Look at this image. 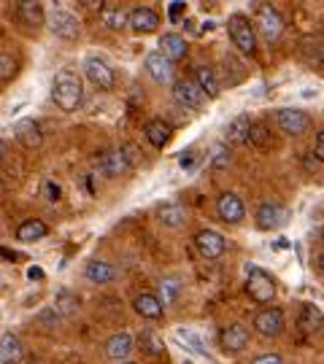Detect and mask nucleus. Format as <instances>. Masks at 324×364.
<instances>
[{
	"label": "nucleus",
	"instance_id": "2",
	"mask_svg": "<svg viewBox=\"0 0 324 364\" xmlns=\"http://www.w3.org/2000/svg\"><path fill=\"white\" fill-rule=\"evenodd\" d=\"M227 30H230V38L238 46L241 54H254L257 52V33H254V25L251 19L244 16V14H233L230 22H227Z\"/></svg>",
	"mask_w": 324,
	"mask_h": 364
},
{
	"label": "nucleus",
	"instance_id": "32",
	"mask_svg": "<svg viewBox=\"0 0 324 364\" xmlns=\"http://www.w3.org/2000/svg\"><path fill=\"white\" fill-rule=\"evenodd\" d=\"M230 162H233V156H230V149L224 144H216L211 149V168L214 170H224L230 168Z\"/></svg>",
	"mask_w": 324,
	"mask_h": 364
},
{
	"label": "nucleus",
	"instance_id": "13",
	"mask_svg": "<svg viewBox=\"0 0 324 364\" xmlns=\"http://www.w3.org/2000/svg\"><path fill=\"white\" fill-rule=\"evenodd\" d=\"M216 210H219V219L227 221V224H238V221L246 216V208L241 203V197L233 195V192H224L216 200Z\"/></svg>",
	"mask_w": 324,
	"mask_h": 364
},
{
	"label": "nucleus",
	"instance_id": "16",
	"mask_svg": "<svg viewBox=\"0 0 324 364\" xmlns=\"http://www.w3.org/2000/svg\"><path fill=\"white\" fill-rule=\"evenodd\" d=\"M130 353H132V335L130 332H117L105 340V356L114 359V362H125Z\"/></svg>",
	"mask_w": 324,
	"mask_h": 364
},
{
	"label": "nucleus",
	"instance_id": "17",
	"mask_svg": "<svg viewBox=\"0 0 324 364\" xmlns=\"http://www.w3.org/2000/svg\"><path fill=\"white\" fill-rule=\"evenodd\" d=\"M286 221V210L278 203H262L257 210V227L259 230H276Z\"/></svg>",
	"mask_w": 324,
	"mask_h": 364
},
{
	"label": "nucleus",
	"instance_id": "39",
	"mask_svg": "<svg viewBox=\"0 0 324 364\" xmlns=\"http://www.w3.org/2000/svg\"><path fill=\"white\" fill-rule=\"evenodd\" d=\"M182 11H187V3H182V0H176V3H170L168 19H170V22H176V19L182 16Z\"/></svg>",
	"mask_w": 324,
	"mask_h": 364
},
{
	"label": "nucleus",
	"instance_id": "5",
	"mask_svg": "<svg viewBox=\"0 0 324 364\" xmlns=\"http://www.w3.org/2000/svg\"><path fill=\"white\" fill-rule=\"evenodd\" d=\"M173 97H176V103L184 105V108H200V105L206 103V92L200 90V84L194 81V78H179L176 84H173Z\"/></svg>",
	"mask_w": 324,
	"mask_h": 364
},
{
	"label": "nucleus",
	"instance_id": "6",
	"mask_svg": "<svg viewBox=\"0 0 324 364\" xmlns=\"http://www.w3.org/2000/svg\"><path fill=\"white\" fill-rule=\"evenodd\" d=\"M95 168L100 170L108 178H117V176H125L130 170V159L122 149H111V151H103V154L95 159Z\"/></svg>",
	"mask_w": 324,
	"mask_h": 364
},
{
	"label": "nucleus",
	"instance_id": "43",
	"mask_svg": "<svg viewBox=\"0 0 324 364\" xmlns=\"http://www.w3.org/2000/svg\"><path fill=\"white\" fill-rule=\"evenodd\" d=\"M6 151H9V146H6V141H0V159L6 156Z\"/></svg>",
	"mask_w": 324,
	"mask_h": 364
},
{
	"label": "nucleus",
	"instance_id": "23",
	"mask_svg": "<svg viewBox=\"0 0 324 364\" xmlns=\"http://www.w3.org/2000/svg\"><path fill=\"white\" fill-rule=\"evenodd\" d=\"M194 81L200 84V90L206 92L208 97H216V95H219V78H216V73H214L211 65L194 68Z\"/></svg>",
	"mask_w": 324,
	"mask_h": 364
},
{
	"label": "nucleus",
	"instance_id": "15",
	"mask_svg": "<svg viewBox=\"0 0 324 364\" xmlns=\"http://www.w3.org/2000/svg\"><path fill=\"white\" fill-rule=\"evenodd\" d=\"M14 135L19 144H25L27 149H38L43 144V132H41V124L33 122V119H22L14 124Z\"/></svg>",
	"mask_w": 324,
	"mask_h": 364
},
{
	"label": "nucleus",
	"instance_id": "4",
	"mask_svg": "<svg viewBox=\"0 0 324 364\" xmlns=\"http://www.w3.org/2000/svg\"><path fill=\"white\" fill-rule=\"evenodd\" d=\"M257 27H259V33H262V38L268 41V43H273V41L281 38V33H284V16L276 11L271 3H259Z\"/></svg>",
	"mask_w": 324,
	"mask_h": 364
},
{
	"label": "nucleus",
	"instance_id": "37",
	"mask_svg": "<svg viewBox=\"0 0 324 364\" xmlns=\"http://www.w3.org/2000/svg\"><path fill=\"white\" fill-rule=\"evenodd\" d=\"M43 195H46V200H49V203H57L63 192H60V186H57V183L49 178V181H43Z\"/></svg>",
	"mask_w": 324,
	"mask_h": 364
},
{
	"label": "nucleus",
	"instance_id": "47",
	"mask_svg": "<svg viewBox=\"0 0 324 364\" xmlns=\"http://www.w3.org/2000/svg\"><path fill=\"white\" fill-rule=\"evenodd\" d=\"M322 235H324V230H322Z\"/></svg>",
	"mask_w": 324,
	"mask_h": 364
},
{
	"label": "nucleus",
	"instance_id": "44",
	"mask_svg": "<svg viewBox=\"0 0 324 364\" xmlns=\"http://www.w3.org/2000/svg\"><path fill=\"white\" fill-rule=\"evenodd\" d=\"M319 267H322V270H324V251H322V254H319Z\"/></svg>",
	"mask_w": 324,
	"mask_h": 364
},
{
	"label": "nucleus",
	"instance_id": "9",
	"mask_svg": "<svg viewBox=\"0 0 324 364\" xmlns=\"http://www.w3.org/2000/svg\"><path fill=\"white\" fill-rule=\"evenodd\" d=\"M84 73H87V78H90L95 87H100V90H111V87L117 84L114 70L105 65L100 57H87V60H84Z\"/></svg>",
	"mask_w": 324,
	"mask_h": 364
},
{
	"label": "nucleus",
	"instance_id": "40",
	"mask_svg": "<svg viewBox=\"0 0 324 364\" xmlns=\"http://www.w3.org/2000/svg\"><path fill=\"white\" fill-rule=\"evenodd\" d=\"M313 154H316V159L319 162H324V130L316 135V146H313Z\"/></svg>",
	"mask_w": 324,
	"mask_h": 364
},
{
	"label": "nucleus",
	"instance_id": "34",
	"mask_svg": "<svg viewBox=\"0 0 324 364\" xmlns=\"http://www.w3.org/2000/svg\"><path fill=\"white\" fill-rule=\"evenodd\" d=\"M176 335H179V340H184V343H187V346H189V348H192L194 353H200V356H208L206 346H203V340L197 338L192 329H184V326H182V329H179Z\"/></svg>",
	"mask_w": 324,
	"mask_h": 364
},
{
	"label": "nucleus",
	"instance_id": "18",
	"mask_svg": "<svg viewBox=\"0 0 324 364\" xmlns=\"http://www.w3.org/2000/svg\"><path fill=\"white\" fill-rule=\"evenodd\" d=\"M157 25H160V16H157L155 9L138 6V9L130 11V27H132L135 33H155Z\"/></svg>",
	"mask_w": 324,
	"mask_h": 364
},
{
	"label": "nucleus",
	"instance_id": "8",
	"mask_svg": "<svg viewBox=\"0 0 324 364\" xmlns=\"http://www.w3.org/2000/svg\"><path fill=\"white\" fill-rule=\"evenodd\" d=\"M276 119H278L281 132H286V135H303L311 127V117L305 111H300V108H281Z\"/></svg>",
	"mask_w": 324,
	"mask_h": 364
},
{
	"label": "nucleus",
	"instance_id": "35",
	"mask_svg": "<svg viewBox=\"0 0 324 364\" xmlns=\"http://www.w3.org/2000/svg\"><path fill=\"white\" fill-rule=\"evenodd\" d=\"M249 144L257 146V149H265V146L271 144V132H268V127H265V124H254V127H251V135H249Z\"/></svg>",
	"mask_w": 324,
	"mask_h": 364
},
{
	"label": "nucleus",
	"instance_id": "14",
	"mask_svg": "<svg viewBox=\"0 0 324 364\" xmlns=\"http://www.w3.org/2000/svg\"><path fill=\"white\" fill-rule=\"evenodd\" d=\"M143 68H146V73L155 78L157 84H168L170 76H173L170 60L162 52H149V54H146V60H143Z\"/></svg>",
	"mask_w": 324,
	"mask_h": 364
},
{
	"label": "nucleus",
	"instance_id": "24",
	"mask_svg": "<svg viewBox=\"0 0 324 364\" xmlns=\"http://www.w3.org/2000/svg\"><path fill=\"white\" fill-rule=\"evenodd\" d=\"M322 324H324V313L319 311L316 305L305 302L303 311H300V329H303V332H319Z\"/></svg>",
	"mask_w": 324,
	"mask_h": 364
},
{
	"label": "nucleus",
	"instance_id": "45",
	"mask_svg": "<svg viewBox=\"0 0 324 364\" xmlns=\"http://www.w3.org/2000/svg\"><path fill=\"white\" fill-rule=\"evenodd\" d=\"M319 60H322V65H324V43H322V49H319Z\"/></svg>",
	"mask_w": 324,
	"mask_h": 364
},
{
	"label": "nucleus",
	"instance_id": "33",
	"mask_svg": "<svg viewBox=\"0 0 324 364\" xmlns=\"http://www.w3.org/2000/svg\"><path fill=\"white\" fill-rule=\"evenodd\" d=\"M141 346L146 348L149 356H160V353H162V340L157 338L152 329H143L141 332Z\"/></svg>",
	"mask_w": 324,
	"mask_h": 364
},
{
	"label": "nucleus",
	"instance_id": "19",
	"mask_svg": "<svg viewBox=\"0 0 324 364\" xmlns=\"http://www.w3.org/2000/svg\"><path fill=\"white\" fill-rule=\"evenodd\" d=\"M160 52L165 54L170 63H176V60L187 57V41H184L179 33H165V36L160 38Z\"/></svg>",
	"mask_w": 324,
	"mask_h": 364
},
{
	"label": "nucleus",
	"instance_id": "30",
	"mask_svg": "<svg viewBox=\"0 0 324 364\" xmlns=\"http://www.w3.org/2000/svg\"><path fill=\"white\" fill-rule=\"evenodd\" d=\"M179 291H182V281H179V278H165V281L160 284V302H162V305L176 302Z\"/></svg>",
	"mask_w": 324,
	"mask_h": 364
},
{
	"label": "nucleus",
	"instance_id": "41",
	"mask_svg": "<svg viewBox=\"0 0 324 364\" xmlns=\"http://www.w3.org/2000/svg\"><path fill=\"white\" fill-rule=\"evenodd\" d=\"M194 162V151H184L182 154V168H192Z\"/></svg>",
	"mask_w": 324,
	"mask_h": 364
},
{
	"label": "nucleus",
	"instance_id": "31",
	"mask_svg": "<svg viewBox=\"0 0 324 364\" xmlns=\"http://www.w3.org/2000/svg\"><path fill=\"white\" fill-rule=\"evenodd\" d=\"M103 22L111 30H122V27H127L130 25V14H125L122 9H103Z\"/></svg>",
	"mask_w": 324,
	"mask_h": 364
},
{
	"label": "nucleus",
	"instance_id": "21",
	"mask_svg": "<svg viewBox=\"0 0 324 364\" xmlns=\"http://www.w3.org/2000/svg\"><path fill=\"white\" fill-rule=\"evenodd\" d=\"M143 132H146V141L155 146V149H162V146L170 141V124L165 119H152V122H146Z\"/></svg>",
	"mask_w": 324,
	"mask_h": 364
},
{
	"label": "nucleus",
	"instance_id": "36",
	"mask_svg": "<svg viewBox=\"0 0 324 364\" xmlns=\"http://www.w3.org/2000/svg\"><path fill=\"white\" fill-rule=\"evenodd\" d=\"M16 76V60L11 54H0V81H9Z\"/></svg>",
	"mask_w": 324,
	"mask_h": 364
},
{
	"label": "nucleus",
	"instance_id": "38",
	"mask_svg": "<svg viewBox=\"0 0 324 364\" xmlns=\"http://www.w3.org/2000/svg\"><path fill=\"white\" fill-rule=\"evenodd\" d=\"M251 364H284V359H281L278 353H262V356H257Z\"/></svg>",
	"mask_w": 324,
	"mask_h": 364
},
{
	"label": "nucleus",
	"instance_id": "20",
	"mask_svg": "<svg viewBox=\"0 0 324 364\" xmlns=\"http://www.w3.org/2000/svg\"><path fill=\"white\" fill-rule=\"evenodd\" d=\"M132 308L143 318H160L162 316V302H160L157 294H149V291H143V294H138V297L132 299Z\"/></svg>",
	"mask_w": 324,
	"mask_h": 364
},
{
	"label": "nucleus",
	"instance_id": "28",
	"mask_svg": "<svg viewBox=\"0 0 324 364\" xmlns=\"http://www.w3.org/2000/svg\"><path fill=\"white\" fill-rule=\"evenodd\" d=\"M19 356H22V343H19V338H16L14 332L0 335V359H6V362L11 364V362H16Z\"/></svg>",
	"mask_w": 324,
	"mask_h": 364
},
{
	"label": "nucleus",
	"instance_id": "1",
	"mask_svg": "<svg viewBox=\"0 0 324 364\" xmlns=\"http://www.w3.org/2000/svg\"><path fill=\"white\" fill-rule=\"evenodd\" d=\"M52 100L57 103L60 111H65V114L78 111V105L84 100V84H81V78H78L73 70H60V73L54 76Z\"/></svg>",
	"mask_w": 324,
	"mask_h": 364
},
{
	"label": "nucleus",
	"instance_id": "12",
	"mask_svg": "<svg viewBox=\"0 0 324 364\" xmlns=\"http://www.w3.org/2000/svg\"><path fill=\"white\" fill-rule=\"evenodd\" d=\"M219 346L227 353H241L249 346V329L244 324H230L219 332Z\"/></svg>",
	"mask_w": 324,
	"mask_h": 364
},
{
	"label": "nucleus",
	"instance_id": "27",
	"mask_svg": "<svg viewBox=\"0 0 324 364\" xmlns=\"http://www.w3.org/2000/svg\"><path fill=\"white\" fill-rule=\"evenodd\" d=\"M16 14H19V19L30 27H38L43 25V9H41V3H33V0H22L19 6H16Z\"/></svg>",
	"mask_w": 324,
	"mask_h": 364
},
{
	"label": "nucleus",
	"instance_id": "3",
	"mask_svg": "<svg viewBox=\"0 0 324 364\" xmlns=\"http://www.w3.org/2000/svg\"><path fill=\"white\" fill-rule=\"evenodd\" d=\"M246 291L254 302L265 305V302H271V299L276 297V281H273V275L265 273L262 267H251V270H249Z\"/></svg>",
	"mask_w": 324,
	"mask_h": 364
},
{
	"label": "nucleus",
	"instance_id": "29",
	"mask_svg": "<svg viewBox=\"0 0 324 364\" xmlns=\"http://www.w3.org/2000/svg\"><path fill=\"white\" fill-rule=\"evenodd\" d=\"M160 221L165 227H182L184 221H187V208L179 205V203H168V205L160 208Z\"/></svg>",
	"mask_w": 324,
	"mask_h": 364
},
{
	"label": "nucleus",
	"instance_id": "7",
	"mask_svg": "<svg viewBox=\"0 0 324 364\" xmlns=\"http://www.w3.org/2000/svg\"><path fill=\"white\" fill-rule=\"evenodd\" d=\"M254 329L262 338H278L284 332V311L278 308H265L254 316Z\"/></svg>",
	"mask_w": 324,
	"mask_h": 364
},
{
	"label": "nucleus",
	"instance_id": "10",
	"mask_svg": "<svg viewBox=\"0 0 324 364\" xmlns=\"http://www.w3.org/2000/svg\"><path fill=\"white\" fill-rule=\"evenodd\" d=\"M194 246H197V251L206 259H219L221 254H224V248H227V243H224V237L216 230H200V232L194 235Z\"/></svg>",
	"mask_w": 324,
	"mask_h": 364
},
{
	"label": "nucleus",
	"instance_id": "42",
	"mask_svg": "<svg viewBox=\"0 0 324 364\" xmlns=\"http://www.w3.org/2000/svg\"><path fill=\"white\" fill-rule=\"evenodd\" d=\"M30 278H33V281H36V278H43V270H38V267H30Z\"/></svg>",
	"mask_w": 324,
	"mask_h": 364
},
{
	"label": "nucleus",
	"instance_id": "11",
	"mask_svg": "<svg viewBox=\"0 0 324 364\" xmlns=\"http://www.w3.org/2000/svg\"><path fill=\"white\" fill-rule=\"evenodd\" d=\"M49 27H52L54 36H60V38H68V41L78 38V19L70 11L54 9L49 14Z\"/></svg>",
	"mask_w": 324,
	"mask_h": 364
},
{
	"label": "nucleus",
	"instance_id": "26",
	"mask_svg": "<svg viewBox=\"0 0 324 364\" xmlns=\"http://www.w3.org/2000/svg\"><path fill=\"white\" fill-rule=\"evenodd\" d=\"M84 275H87V281H92V284H111V281H114V275H117V270H114L108 262L95 259V262L87 264Z\"/></svg>",
	"mask_w": 324,
	"mask_h": 364
},
{
	"label": "nucleus",
	"instance_id": "22",
	"mask_svg": "<svg viewBox=\"0 0 324 364\" xmlns=\"http://www.w3.org/2000/svg\"><path fill=\"white\" fill-rule=\"evenodd\" d=\"M46 232H49V227H46L41 219H25L19 227H16V240H22V243H33V240L46 237Z\"/></svg>",
	"mask_w": 324,
	"mask_h": 364
},
{
	"label": "nucleus",
	"instance_id": "46",
	"mask_svg": "<svg viewBox=\"0 0 324 364\" xmlns=\"http://www.w3.org/2000/svg\"><path fill=\"white\" fill-rule=\"evenodd\" d=\"M122 364H132V362H122Z\"/></svg>",
	"mask_w": 324,
	"mask_h": 364
},
{
	"label": "nucleus",
	"instance_id": "48",
	"mask_svg": "<svg viewBox=\"0 0 324 364\" xmlns=\"http://www.w3.org/2000/svg\"><path fill=\"white\" fill-rule=\"evenodd\" d=\"M6 364H9V362H6Z\"/></svg>",
	"mask_w": 324,
	"mask_h": 364
},
{
	"label": "nucleus",
	"instance_id": "25",
	"mask_svg": "<svg viewBox=\"0 0 324 364\" xmlns=\"http://www.w3.org/2000/svg\"><path fill=\"white\" fill-rule=\"evenodd\" d=\"M251 119L246 117V114H241V117H235L233 122H230V127H227V141L230 144H244V141H249V135H251Z\"/></svg>",
	"mask_w": 324,
	"mask_h": 364
}]
</instances>
